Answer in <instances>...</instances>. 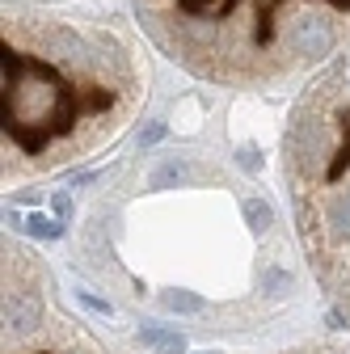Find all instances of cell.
Segmentation results:
<instances>
[{
    "label": "cell",
    "mask_w": 350,
    "mask_h": 354,
    "mask_svg": "<svg viewBox=\"0 0 350 354\" xmlns=\"http://www.w3.org/2000/svg\"><path fill=\"white\" fill-rule=\"evenodd\" d=\"M136 68L106 30L5 17V165H55L89 148L131 110Z\"/></svg>",
    "instance_id": "1"
},
{
    "label": "cell",
    "mask_w": 350,
    "mask_h": 354,
    "mask_svg": "<svg viewBox=\"0 0 350 354\" xmlns=\"http://www.w3.org/2000/svg\"><path fill=\"white\" fill-rule=\"evenodd\" d=\"M156 42L215 80H270L329 59L350 34V0H140Z\"/></svg>",
    "instance_id": "2"
},
{
    "label": "cell",
    "mask_w": 350,
    "mask_h": 354,
    "mask_svg": "<svg viewBox=\"0 0 350 354\" xmlns=\"http://www.w3.org/2000/svg\"><path fill=\"white\" fill-rule=\"evenodd\" d=\"M140 342L152 346L156 354H182V350H186V337H182L178 329H165V325H144V329H140Z\"/></svg>",
    "instance_id": "3"
},
{
    "label": "cell",
    "mask_w": 350,
    "mask_h": 354,
    "mask_svg": "<svg viewBox=\"0 0 350 354\" xmlns=\"http://www.w3.org/2000/svg\"><path fill=\"white\" fill-rule=\"evenodd\" d=\"M182 182H190V165L186 160H165L156 173H152V190H169V186H182Z\"/></svg>",
    "instance_id": "4"
},
{
    "label": "cell",
    "mask_w": 350,
    "mask_h": 354,
    "mask_svg": "<svg viewBox=\"0 0 350 354\" xmlns=\"http://www.w3.org/2000/svg\"><path fill=\"white\" fill-rule=\"evenodd\" d=\"M245 219H249V228H253V232H266V228L275 224L270 207L261 203V198H245Z\"/></svg>",
    "instance_id": "5"
},
{
    "label": "cell",
    "mask_w": 350,
    "mask_h": 354,
    "mask_svg": "<svg viewBox=\"0 0 350 354\" xmlns=\"http://www.w3.org/2000/svg\"><path fill=\"white\" fill-rule=\"evenodd\" d=\"M165 308L169 313H203V299L199 295H190V291H165Z\"/></svg>",
    "instance_id": "6"
},
{
    "label": "cell",
    "mask_w": 350,
    "mask_h": 354,
    "mask_svg": "<svg viewBox=\"0 0 350 354\" xmlns=\"http://www.w3.org/2000/svg\"><path fill=\"white\" fill-rule=\"evenodd\" d=\"M287 287H291V274L279 270V266H270V270L261 274V291H266V295H283Z\"/></svg>",
    "instance_id": "7"
},
{
    "label": "cell",
    "mask_w": 350,
    "mask_h": 354,
    "mask_svg": "<svg viewBox=\"0 0 350 354\" xmlns=\"http://www.w3.org/2000/svg\"><path fill=\"white\" fill-rule=\"evenodd\" d=\"M26 224H30V232H34V236H51V241H55V236H64V224H59V219H47V215H30Z\"/></svg>",
    "instance_id": "8"
},
{
    "label": "cell",
    "mask_w": 350,
    "mask_h": 354,
    "mask_svg": "<svg viewBox=\"0 0 350 354\" xmlns=\"http://www.w3.org/2000/svg\"><path fill=\"white\" fill-rule=\"evenodd\" d=\"M160 136H165V127H160V122H152V127H148V131H144V144H156V140H160Z\"/></svg>",
    "instance_id": "9"
},
{
    "label": "cell",
    "mask_w": 350,
    "mask_h": 354,
    "mask_svg": "<svg viewBox=\"0 0 350 354\" xmlns=\"http://www.w3.org/2000/svg\"><path fill=\"white\" fill-rule=\"evenodd\" d=\"M241 165H245V169H257V165H261V160H257V148H249V152H241Z\"/></svg>",
    "instance_id": "10"
},
{
    "label": "cell",
    "mask_w": 350,
    "mask_h": 354,
    "mask_svg": "<svg viewBox=\"0 0 350 354\" xmlns=\"http://www.w3.org/2000/svg\"><path fill=\"white\" fill-rule=\"evenodd\" d=\"M55 211H59V215H68V211H72V203H68V194H55Z\"/></svg>",
    "instance_id": "11"
},
{
    "label": "cell",
    "mask_w": 350,
    "mask_h": 354,
    "mask_svg": "<svg viewBox=\"0 0 350 354\" xmlns=\"http://www.w3.org/2000/svg\"><path fill=\"white\" fill-rule=\"evenodd\" d=\"M199 354H215V350H199Z\"/></svg>",
    "instance_id": "12"
}]
</instances>
